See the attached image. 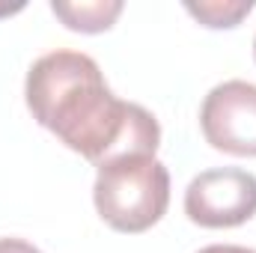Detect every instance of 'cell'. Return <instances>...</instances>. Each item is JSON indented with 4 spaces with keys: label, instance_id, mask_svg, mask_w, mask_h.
Segmentation results:
<instances>
[{
    "label": "cell",
    "instance_id": "obj_7",
    "mask_svg": "<svg viewBox=\"0 0 256 253\" xmlns=\"http://www.w3.org/2000/svg\"><path fill=\"white\" fill-rule=\"evenodd\" d=\"M0 253H42L36 244L24 238H0Z\"/></svg>",
    "mask_w": 256,
    "mask_h": 253
},
{
    "label": "cell",
    "instance_id": "obj_5",
    "mask_svg": "<svg viewBox=\"0 0 256 253\" xmlns=\"http://www.w3.org/2000/svg\"><path fill=\"white\" fill-rule=\"evenodd\" d=\"M51 12L74 33H104L122 15V0H54Z\"/></svg>",
    "mask_w": 256,
    "mask_h": 253
},
{
    "label": "cell",
    "instance_id": "obj_6",
    "mask_svg": "<svg viewBox=\"0 0 256 253\" xmlns=\"http://www.w3.org/2000/svg\"><path fill=\"white\" fill-rule=\"evenodd\" d=\"M254 0H200V3H185L188 15H194L202 27L212 30H230L238 27L250 12H254Z\"/></svg>",
    "mask_w": 256,
    "mask_h": 253
},
{
    "label": "cell",
    "instance_id": "obj_2",
    "mask_svg": "<svg viewBox=\"0 0 256 253\" xmlns=\"http://www.w3.org/2000/svg\"><path fill=\"white\" fill-rule=\"evenodd\" d=\"M92 202L98 218L116 232L152 230L170 206V173L149 152H128L96 167Z\"/></svg>",
    "mask_w": 256,
    "mask_h": 253
},
{
    "label": "cell",
    "instance_id": "obj_8",
    "mask_svg": "<svg viewBox=\"0 0 256 253\" xmlns=\"http://www.w3.org/2000/svg\"><path fill=\"white\" fill-rule=\"evenodd\" d=\"M196 253H256L250 248H242V244H208V248H202V250Z\"/></svg>",
    "mask_w": 256,
    "mask_h": 253
},
{
    "label": "cell",
    "instance_id": "obj_9",
    "mask_svg": "<svg viewBox=\"0 0 256 253\" xmlns=\"http://www.w3.org/2000/svg\"><path fill=\"white\" fill-rule=\"evenodd\" d=\"M254 57H256V39H254Z\"/></svg>",
    "mask_w": 256,
    "mask_h": 253
},
{
    "label": "cell",
    "instance_id": "obj_1",
    "mask_svg": "<svg viewBox=\"0 0 256 253\" xmlns=\"http://www.w3.org/2000/svg\"><path fill=\"white\" fill-rule=\"evenodd\" d=\"M24 96L33 120L96 167L128 152H158V120L146 108L116 98L98 63L80 51L39 57L27 72Z\"/></svg>",
    "mask_w": 256,
    "mask_h": 253
},
{
    "label": "cell",
    "instance_id": "obj_4",
    "mask_svg": "<svg viewBox=\"0 0 256 253\" xmlns=\"http://www.w3.org/2000/svg\"><path fill=\"white\" fill-rule=\"evenodd\" d=\"M200 128L212 149L256 158V84L224 80L212 86L200 108Z\"/></svg>",
    "mask_w": 256,
    "mask_h": 253
},
{
    "label": "cell",
    "instance_id": "obj_3",
    "mask_svg": "<svg viewBox=\"0 0 256 253\" xmlns=\"http://www.w3.org/2000/svg\"><path fill=\"white\" fill-rule=\"evenodd\" d=\"M185 214L206 230L248 224L256 214V176L238 167L202 170L185 190Z\"/></svg>",
    "mask_w": 256,
    "mask_h": 253
}]
</instances>
